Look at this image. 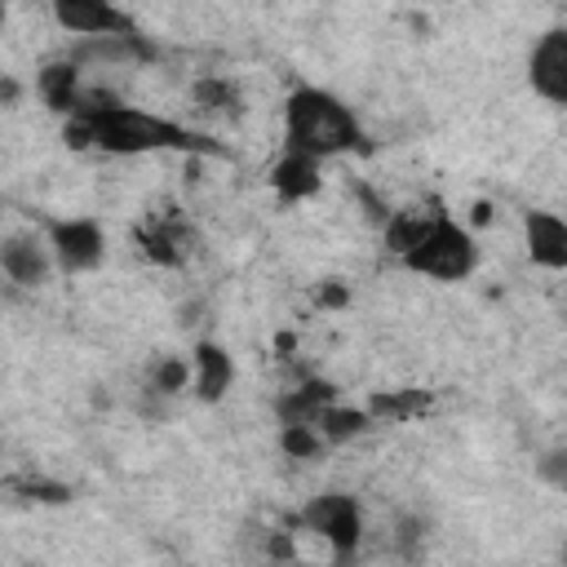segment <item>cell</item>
<instances>
[{
	"instance_id": "cell-1",
	"label": "cell",
	"mask_w": 567,
	"mask_h": 567,
	"mask_svg": "<svg viewBox=\"0 0 567 567\" xmlns=\"http://www.w3.org/2000/svg\"><path fill=\"white\" fill-rule=\"evenodd\" d=\"M284 146H297L306 155L332 159L350 151H368V133L359 115L319 84H297L284 97Z\"/></svg>"
},
{
	"instance_id": "cell-2",
	"label": "cell",
	"mask_w": 567,
	"mask_h": 567,
	"mask_svg": "<svg viewBox=\"0 0 567 567\" xmlns=\"http://www.w3.org/2000/svg\"><path fill=\"white\" fill-rule=\"evenodd\" d=\"M93 124V151L102 155H155V151H186V155H226L221 142L204 137V133H190L186 124L177 120H164V115H151V111H137L128 102H120L115 111L89 120Z\"/></svg>"
},
{
	"instance_id": "cell-3",
	"label": "cell",
	"mask_w": 567,
	"mask_h": 567,
	"mask_svg": "<svg viewBox=\"0 0 567 567\" xmlns=\"http://www.w3.org/2000/svg\"><path fill=\"white\" fill-rule=\"evenodd\" d=\"M399 261L412 275H425V279H439V284H461L478 266V244H474L470 226H461L447 213H439V221L425 230V239Z\"/></svg>"
},
{
	"instance_id": "cell-4",
	"label": "cell",
	"mask_w": 567,
	"mask_h": 567,
	"mask_svg": "<svg viewBox=\"0 0 567 567\" xmlns=\"http://www.w3.org/2000/svg\"><path fill=\"white\" fill-rule=\"evenodd\" d=\"M297 523L319 536L328 545L332 558H354V549L363 545V509L350 492H319L306 501V509L297 514Z\"/></svg>"
},
{
	"instance_id": "cell-5",
	"label": "cell",
	"mask_w": 567,
	"mask_h": 567,
	"mask_svg": "<svg viewBox=\"0 0 567 567\" xmlns=\"http://www.w3.org/2000/svg\"><path fill=\"white\" fill-rule=\"evenodd\" d=\"M133 244H137V252L151 261V266H186L195 252H199V230L190 226V217L186 213H177V208H168V213H155V217H146L137 230H133Z\"/></svg>"
},
{
	"instance_id": "cell-6",
	"label": "cell",
	"mask_w": 567,
	"mask_h": 567,
	"mask_svg": "<svg viewBox=\"0 0 567 567\" xmlns=\"http://www.w3.org/2000/svg\"><path fill=\"white\" fill-rule=\"evenodd\" d=\"M44 239H49L62 275H89L106 257V235L93 217H53L44 226Z\"/></svg>"
},
{
	"instance_id": "cell-7",
	"label": "cell",
	"mask_w": 567,
	"mask_h": 567,
	"mask_svg": "<svg viewBox=\"0 0 567 567\" xmlns=\"http://www.w3.org/2000/svg\"><path fill=\"white\" fill-rule=\"evenodd\" d=\"M49 13L62 31L89 40V35H142L137 22L111 4V0H49Z\"/></svg>"
},
{
	"instance_id": "cell-8",
	"label": "cell",
	"mask_w": 567,
	"mask_h": 567,
	"mask_svg": "<svg viewBox=\"0 0 567 567\" xmlns=\"http://www.w3.org/2000/svg\"><path fill=\"white\" fill-rule=\"evenodd\" d=\"M527 84L540 102L567 106V27H549L545 35H536L527 53Z\"/></svg>"
},
{
	"instance_id": "cell-9",
	"label": "cell",
	"mask_w": 567,
	"mask_h": 567,
	"mask_svg": "<svg viewBox=\"0 0 567 567\" xmlns=\"http://www.w3.org/2000/svg\"><path fill=\"white\" fill-rule=\"evenodd\" d=\"M0 270H4V279L13 288H31L35 292V288L49 284V275L58 270V261H53L49 239H40L35 230H13L0 244Z\"/></svg>"
},
{
	"instance_id": "cell-10",
	"label": "cell",
	"mask_w": 567,
	"mask_h": 567,
	"mask_svg": "<svg viewBox=\"0 0 567 567\" xmlns=\"http://www.w3.org/2000/svg\"><path fill=\"white\" fill-rule=\"evenodd\" d=\"M266 177H270V190L284 204H301V199L319 195V186H323V159L319 155H306L297 146H284Z\"/></svg>"
},
{
	"instance_id": "cell-11",
	"label": "cell",
	"mask_w": 567,
	"mask_h": 567,
	"mask_svg": "<svg viewBox=\"0 0 567 567\" xmlns=\"http://www.w3.org/2000/svg\"><path fill=\"white\" fill-rule=\"evenodd\" d=\"M523 248L540 270H567V221L558 213H523Z\"/></svg>"
},
{
	"instance_id": "cell-12",
	"label": "cell",
	"mask_w": 567,
	"mask_h": 567,
	"mask_svg": "<svg viewBox=\"0 0 567 567\" xmlns=\"http://www.w3.org/2000/svg\"><path fill=\"white\" fill-rule=\"evenodd\" d=\"M235 381V359L221 341H195V354H190V390L199 403H221L226 390Z\"/></svg>"
},
{
	"instance_id": "cell-13",
	"label": "cell",
	"mask_w": 567,
	"mask_h": 567,
	"mask_svg": "<svg viewBox=\"0 0 567 567\" xmlns=\"http://www.w3.org/2000/svg\"><path fill=\"white\" fill-rule=\"evenodd\" d=\"M80 66H84V62H75V58L66 53V58H49V62L35 71V97H40L53 115H62V120L75 111V102H80V93H84Z\"/></svg>"
},
{
	"instance_id": "cell-14",
	"label": "cell",
	"mask_w": 567,
	"mask_h": 567,
	"mask_svg": "<svg viewBox=\"0 0 567 567\" xmlns=\"http://www.w3.org/2000/svg\"><path fill=\"white\" fill-rule=\"evenodd\" d=\"M439 204H403V208H390V217L381 221V244H385V252H394V257H408L421 239H425V230L439 221Z\"/></svg>"
},
{
	"instance_id": "cell-15",
	"label": "cell",
	"mask_w": 567,
	"mask_h": 567,
	"mask_svg": "<svg viewBox=\"0 0 567 567\" xmlns=\"http://www.w3.org/2000/svg\"><path fill=\"white\" fill-rule=\"evenodd\" d=\"M328 403H337V385L323 381V377H306V381L288 385V390L275 399V416H279V425H288V421H310V425H319V412H323Z\"/></svg>"
},
{
	"instance_id": "cell-16",
	"label": "cell",
	"mask_w": 567,
	"mask_h": 567,
	"mask_svg": "<svg viewBox=\"0 0 567 567\" xmlns=\"http://www.w3.org/2000/svg\"><path fill=\"white\" fill-rule=\"evenodd\" d=\"M75 62H151L155 49L142 35H89L71 49Z\"/></svg>"
},
{
	"instance_id": "cell-17",
	"label": "cell",
	"mask_w": 567,
	"mask_h": 567,
	"mask_svg": "<svg viewBox=\"0 0 567 567\" xmlns=\"http://www.w3.org/2000/svg\"><path fill=\"white\" fill-rule=\"evenodd\" d=\"M190 102H195L204 115H213V120H239V111H244L239 84H235L230 75H217V71H208V75H199V80L190 84Z\"/></svg>"
},
{
	"instance_id": "cell-18",
	"label": "cell",
	"mask_w": 567,
	"mask_h": 567,
	"mask_svg": "<svg viewBox=\"0 0 567 567\" xmlns=\"http://www.w3.org/2000/svg\"><path fill=\"white\" fill-rule=\"evenodd\" d=\"M377 425V416L368 412V408H350V403H328L323 412H319V434L328 439V447H337V443H350V439H359V434H368Z\"/></svg>"
},
{
	"instance_id": "cell-19",
	"label": "cell",
	"mask_w": 567,
	"mask_h": 567,
	"mask_svg": "<svg viewBox=\"0 0 567 567\" xmlns=\"http://www.w3.org/2000/svg\"><path fill=\"white\" fill-rule=\"evenodd\" d=\"M146 390H159L168 399H177L182 390H190V359L182 354H159L151 368H146Z\"/></svg>"
},
{
	"instance_id": "cell-20",
	"label": "cell",
	"mask_w": 567,
	"mask_h": 567,
	"mask_svg": "<svg viewBox=\"0 0 567 567\" xmlns=\"http://www.w3.org/2000/svg\"><path fill=\"white\" fill-rule=\"evenodd\" d=\"M425 408H430L425 390H390V394H372V403H368V412L377 421H408V416H416Z\"/></svg>"
},
{
	"instance_id": "cell-21",
	"label": "cell",
	"mask_w": 567,
	"mask_h": 567,
	"mask_svg": "<svg viewBox=\"0 0 567 567\" xmlns=\"http://www.w3.org/2000/svg\"><path fill=\"white\" fill-rule=\"evenodd\" d=\"M279 447H284V456H292V461H315V456L328 447V439H323L319 425H310V421H288V425H279Z\"/></svg>"
},
{
	"instance_id": "cell-22",
	"label": "cell",
	"mask_w": 567,
	"mask_h": 567,
	"mask_svg": "<svg viewBox=\"0 0 567 567\" xmlns=\"http://www.w3.org/2000/svg\"><path fill=\"white\" fill-rule=\"evenodd\" d=\"M536 478L549 483L554 492H567V447H545L536 461Z\"/></svg>"
},
{
	"instance_id": "cell-23",
	"label": "cell",
	"mask_w": 567,
	"mask_h": 567,
	"mask_svg": "<svg viewBox=\"0 0 567 567\" xmlns=\"http://www.w3.org/2000/svg\"><path fill=\"white\" fill-rule=\"evenodd\" d=\"M9 487L22 492L27 501H66V496H71V487L49 483V478H35V474H27V478H9Z\"/></svg>"
},
{
	"instance_id": "cell-24",
	"label": "cell",
	"mask_w": 567,
	"mask_h": 567,
	"mask_svg": "<svg viewBox=\"0 0 567 567\" xmlns=\"http://www.w3.org/2000/svg\"><path fill=\"white\" fill-rule=\"evenodd\" d=\"M319 301H323V306H341V301H346V288H337V279H328V288L319 292Z\"/></svg>"
},
{
	"instance_id": "cell-25",
	"label": "cell",
	"mask_w": 567,
	"mask_h": 567,
	"mask_svg": "<svg viewBox=\"0 0 567 567\" xmlns=\"http://www.w3.org/2000/svg\"><path fill=\"white\" fill-rule=\"evenodd\" d=\"M483 221H492V204H478L474 208V226H483Z\"/></svg>"
}]
</instances>
